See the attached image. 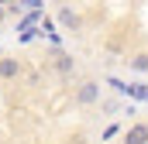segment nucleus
I'll return each instance as SVG.
<instances>
[{
    "label": "nucleus",
    "mask_w": 148,
    "mask_h": 144,
    "mask_svg": "<svg viewBox=\"0 0 148 144\" xmlns=\"http://www.w3.org/2000/svg\"><path fill=\"white\" fill-rule=\"evenodd\" d=\"M76 103H79V107H93V103H100V82H97V79L79 82V89H76Z\"/></svg>",
    "instance_id": "1"
},
{
    "label": "nucleus",
    "mask_w": 148,
    "mask_h": 144,
    "mask_svg": "<svg viewBox=\"0 0 148 144\" xmlns=\"http://www.w3.org/2000/svg\"><path fill=\"white\" fill-rule=\"evenodd\" d=\"M17 75H21V58H14V55H0V79L10 82V79H17Z\"/></svg>",
    "instance_id": "2"
},
{
    "label": "nucleus",
    "mask_w": 148,
    "mask_h": 144,
    "mask_svg": "<svg viewBox=\"0 0 148 144\" xmlns=\"http://www.w3.org/2000/svg\"><path fill=\"white\" fill-rule=\"evenodd\" d=\"M124 141L127 144H148V124H134L124 130Z\"/></svg>",
    "instance_id": "3"
},
{
    "label": "nucleus",
    "mask_w": 148,
    "mask_h": 144,
    "mask_svg": "<svg viewBox=\"0 0 148 144\" xmlns=\"http://www.w3.org/2000/svg\"><path fill=\"white\" fill-rule=\"evenodd\" d=\"M59 24H62V28H69V31H76L83 21H79V14H73L69 7H62V10H59Z\"/></svg>",
    "instance_id": "4"
},
{
    "label": "nucleus",
    "mask_w": 148,
    "mask_h": 144,
    "mask_svg": "<svg viewBox=\"0 0 148 144\" xmlns=\"http://www.w3.org/2000/svg\"><path fill=\"white\" fill-rule=\"evenodd\" d=\"M55 72H62V75H69V72H73V58H69L66 52H59V55H55Z\"/></svg>",
    "instance_id": "5"
},
{
    "label": "nucleus",
    "mask_w": 148,
    "mask_h": 144,
    "mask_svg": "<svg viewBox=\"0 0 148 144\" xmlns=\"http://www.w3.org/2000/svg\"><path fill=\"white\" fill-rule=\"evenodd\" d=\"M131 69L134 72H148V52H138V55L131 58Z\"/></svg>",
    "instance_id": "6"
},
{
    "label": "nucleus",
    "mask_w": 148,
    "mask_h": 144,
    "mask_svg": "<svg viewBox=\"0 0 148 144\" xmlns=\"http://www.w3.org/2000/svg\"><path fill=\"white\" fill-rule=\"evenodd\" d=\"M3 17H7V10H3V7H0V24H3Z\"/></svg>",
    "instance_id": "7"
}]
</instances>
